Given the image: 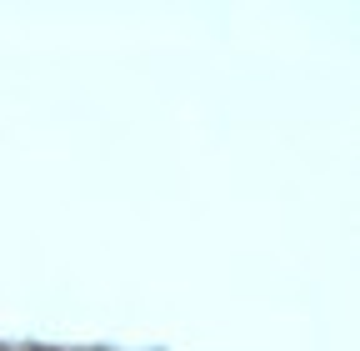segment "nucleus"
Returning <instances> with one entry per match:
<instances>
[]
</instances>
